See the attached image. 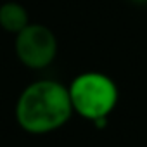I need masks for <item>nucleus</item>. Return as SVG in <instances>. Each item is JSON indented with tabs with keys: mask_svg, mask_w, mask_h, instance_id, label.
Instances as JSON below:
<instances>
[{
	"mask_svg": "<svg viewBox=\"0 0 147 147\" xmlns=\"http://www.w3.org/2000/svg\"><path fill=\"white\" fill-rule=\"evenodd\" d=\"M14 114L21 130L31 135H45L62 128L75 113L64 83L36 80L18 97Z\"/></svg>",
	"mask_w": 147,
	"mask_h": 147,
	"instance_id": "1",
	"label": "nucleus"
},
{
	"mask_svg": "<svg viewBox=\"0 0 147 147\" xmlns=\"http://www.w3.org/2000/svg\"><path fill=\"white\" fill-rule=\"evenodd\" d=\"M67 90L73 113L92 121L97 128L106 126L119 99L114 80L100 71H85L75 76Z\"/></svg>",
	"mask_w": 147,
	"mask_h": 147,
	"instance_id": "2",
	"label": "nucleus"
},
{
	"mask_svg": "<svg viewBox=\"0 0 147 147\" xmlns=\"http://www.w3.org/2000/svg\"><path fill=\"white\" fill-rule=\"evenodd\" d=\"M57 36L55 33L38 23H30L24 30L16 35L14 50L21 64L30 69H45L57 55Z\"/></svg>",
	"mask_w": 147,
	"mask_h": 147,
	"instance_id": "3",
	"label": "nucleus"
},
{
	"mask_svg": "<svg viewBox=\"0 0 147 147\" xmlns=\"http://www.w3.org/2000/svg\"><path fill=\"white\" fill-rule=\"evenodd\" d=\"M30 24V14L19 2H5L0 5V28L11 35H18Z\"/></svg>",
	"mask_w": 147,
	"mask_h": 147,
	"instance_id": "4",
	"label": "nucleus"
},
{
	"mask_svg": "<svg viewBox=\"0 0 147 147\" xmlns=\"http://www.w3.org/2000/svg\"><path fill=\"white\" fill-rule=\"evenodd\" d=\"M130 2H133V4H138V5H144V4H147V0H130Z\"/></svg>",
	"mask_w": 147,
	"mask_h": 147,
	"instance_id": "5",
	"label": "nucleus"
}]
</instances>
